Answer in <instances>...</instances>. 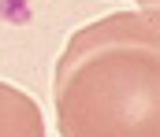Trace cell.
<instances>
[{
    "label": "cell",
    "mask_w": 160,
    "mask_h": 137,
    "mask_svg": "<svg viewBox=\"0 0 160 137\" xmlns=\"http://www.w3.org/2000/svg\"><path fill=\"white\" fill-rule=\"evenodd\" d=\"M0 19L11 26H30L34 22V4L30 0H0Z\"/></svg>",
    "instance_id": "obj_1"
}]
</instances>
